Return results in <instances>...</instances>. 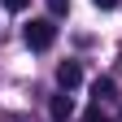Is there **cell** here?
<instances>
[{
  "label": "cell",
  "mask_w": 122,
  "mask_h": 122,
  "mask_svg": "<svg viewBox=\"0 0 122 122\" xmlns=\"http://www.w3.org/2000/svg\"><path fill=\"white\" fill-rule=\"evenodd\" d=\"M48 113H52V122H66V118L74 113V100L61 92V96H52V100H48Z\"/></svg>",
  "instance_id": "obj_3"
},
{
  "label": "cell",
  "mask_w": 122,
  "mask_h": 122,
  "mask_svg": "<svg viewBox=\"0 0 122 122\" xmlns=\"http://www.w3.org/2000/svg\"><path fill=\"white\" fill-rule=\"evenodd\" d=\"M57 83H61V92H74L83 83V70H79V61H61L57 66Z\"/></svg>",
  "instance_id": "obj_2"
},
{
  "label": "cell",
  "mask_w": 122,
  "mask_h": 122,
  "mask_svg": "<svg viewBox=\"0 0 122 122\" xmlns=\"http://www.w3.org/2000/svg\"><path fill=\"white\" fill-rule=\"evenodd\" d=\"M109 92H113V83H109V79H100V83H96V105H100L105 96H109Z\"/></svg>",
  "instance_id": "obj_5"
},
{
  "label": "cell",
  "mask_w": 122,
  "mask_h": 122,
  "mask_svg": "<svg viewBox=\"0 0 122 122\" xmlns=\"http://www.w3.org/2000/svg\"><path fill=\"white\" fill-rule=\"evenodd\" d=\"M83 122H109V118H105V113H100V105H96V109H87V113H83Z\"/></svg>",
  "instance_id": "obj_7"
},
{
  "label": "cell",
  "mask_w": 122,
  "mask_h": 122,
  "mask_svg": "<svg viewBox=\"0 0 122 122\" xmlns=\"http://www.w3.org/2000/svg\"><path fill=\"white\" fill-rule=\"evenodd\" d=\"M22 39H26L30 52H48L52 44H57V22L52 18H30V26L22 30Z\"/></svg>",
  "instance_id": "obj_1"
},
{
  "label": "cell",
  "mask_w": 122,
  "mask_h": 122,
  "mask_svg": "<svg viewBox=\"0 0 122 122\" xmlns=\"http://www.w3.org/2000/svg\"><path fill=\"white\" fill-rule=\"evenodd\" d=\"M92 5H96V9H118L122 0H92Z\"/></svg>",
  "instance_id": "obj_8"
},
{
  "label": "cell",
  "mask_w": 122,
  "mask_h": 122,
  "mask_svg": "<svg viewBox=\"0 0 122 122\" xmlns=\"http://www.w3.org/2000/svg\"><path fill=\"white\" fill-rule=\"evenodd\" d=\"M70 13V0H48V18H66Z\"/></svg>",
  "instance_id": "obj_4"
},
{
  "label": "cell",
  "mask_w": 122,
  "mask_h": 122,
  "mask_svg": "<svg viewBox=\"0 0 122 122\" xmlns=\"http://www.w3.org/2000/svg\"><path fill=\"white\" fill-rule=\"evenodd\" d=\"M0 5H5V9H9V13H22V9H26V5H30V0H0Z\"/></svg>",
  "instance_id": "obj_6"
}]
</instances>
